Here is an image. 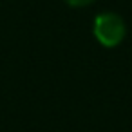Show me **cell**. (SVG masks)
Instances as JSON below:
<instances>
[{
	"mask_svg": "<svg viewBox=\"0 0 132 132\" xmlns=\"http://www.w3.org/2000/svg\"><path fill=\"white\" fill-rule=\"evenodd\" d=\"M94 36L105 47H116L125 38V22L116 13H101L94 20Z\"/></svg>",
	"mask_w": 132,
	"mask_h": 132,
	"instance_id": "obj_1",
	"label": "cell"
},
{
	"mask_svg": "<svg viewBox=\"0 0 132 132\" xmlns=\"http://www.w3.org/2000/svg\"><path fill=\"white\" fill-rule=\"evenodd\" d=\"M65 2H67L69 6H72V7H83V6L92 4L94 0H65Z\"/></svg>",
	"mask_w": 132,
	"mask_h": 132,
	"instance_id": "obj_2",
	"label": "cell"
}]
</instances>
